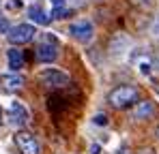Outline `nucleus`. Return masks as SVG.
Returning <instances> with one entry per match:
<instances>
[{
	"label": "nucleus",
	"instance_id": "f3484780",
	"mask_svg": "<svg viewBox=\"0 0 159 154\" xmlns=\"http://www.w3.org/2000/svg\"><path fill=\"white\" fill-rule=\"evenodd\" d=\"M41 39H43V41H45V43H52V45H58V39H56V36H54L52 32H45V34H43V36H41Z\"/></svg>",
	"mask_w": 159,
	"mask_h": 154
},
{
	"label": "nucleus",
	"instance_id": "f8f14e48",
	"mask_svg": "<svg viewBox=\"0 0 159 154\" xmlns=\"http://www.w3.org/2000/svg\"><path fill=\"white\" fill-rule=\"evenodd\" d=\"M129 45H131V39H129L127 34L118 32V34H114L112 41H110V51H112V53H123V51L129 49Z\"/></svg>",
	"mask_w": 159,
	"mask_h": 154
},
{
	"label": "nucleus",
	"instance_id": "ddd939ff",
	"mask_svg": "<svg viewBox=\"0 0 159 154\" xmlns=\"http://www.w3.org/2000/svg\"><path fill=\"white\" fill-rule=\"evenodd\" d=\"M69 15H71V6H58V9H52V13H50L52 19H65Z\"/></svg>",
	"mask_w": 159,
	"mask_h": 154
},
{
	"label": "nucleus",
	"instance_id": "5701e85b",
	"mask_svg": "<svg viewBox=\"0 0 159 154\" xmlns=\"http://www.w3.org/2000/svg\"><path fill=\"white\" fill-rule=\"evenodd\" d=\"M116 154H129V150H127V148H123V150H118Z\"/></svg>",
	"mask_w": 159,
	"mask_h": 154
},
{
	"label": "nucleus",
	"instance_id": "20e7f679",
	"mask_svg": "<svg viewBox=\"0 0 159 154\" xmlns=\"http://www.w3.org/2000/svg\"><path fill=\"white\" fill-rule=\"evenodd\" d=\"M69 34L82 43V45H88L93 39H95V26L90 19H80V22H73V24L69 26Z\"/></svg>",
	"mask_w": 159,
	"mask_h": 154
},
{
	"label": "nucleus",
	"instance_id": "0eeeda50",
	"mask_svg": "<svg viewBox=\"0 0 159 154\" xmlns=\"http://www.w3.org/2000/svg\"><path fill=\"white\" fill-rule=\"evenodd\" d=\"M56 58H58V45L41 41L39 47H37V60L45 62V64H52V62H56Z\"/></svg>",
	"mask_w": 159,
	"mask_h": 154
},
{
	"label": "nucleus",
	"instance_id": "6ab92c4d",
	"mask_svg": "<svg viewBox=\"0 0 159 154\" xmlns=\"http://www.w3.org/2000/svg\"><path fill=\"white\" fill-rule=\"evenodd\" d=\"M58 6H69L67 0H52V9H58Z\"/></svg>",
	"mask_w": 159,
	"mask_h": 154
},
{
	"label": "nucleus",
	"instance_id": "2eb2a0df",
	"mask_svg": "<svg viewBox=\"0 0 159 154\" xmlns=\"http://www.w3.org/2000/svg\"><path fill=\"white\" fill-rule=\"evenodd\" d=\"M24 6V0H7V9L9 11H20Z\"/></svg>",
	"mask_w": 159,
	"mask_h": 154
},
{
	"label": "nucleus",
	"instance_id": "412c9836",
	"mask_svg": "<svg viewBox=\"0 0 159 154\" xmlns=\"http://www.w3.org/2000/svg\"><path fill=\"white\" fill-rule=\"evenodd\" d=\"M101 152V148H99V146H93V148H90V154H99Z\"/></svg>",
	"mask_w": 159,
	"mask_h": 154
},
{
	"label": "nucleus",
	"instance_id": "4468645a",
	"mask_svg": "<svg viewBox=\"0 0 159 154\" xmlns=\"http://www.w3.org/2000/svg\"><path fill=\"white\" fill-rule=\"evenodd\" d=\"M93 124H95V126H107V116L106 113H97V116L93 118Z\"/></svg>",
	"mask_w": 159,
	"mask_h": 154
},
{
	"label": "nucleus",
	"instance_id": "9b49d317",
	"mask_svg": "<svg viewBox=\"0 0 159 154\" xmlns=\"http://www.w3.org/2000/svg\"><path fill=\"white\" fill-rule=\"evenodd\" d=\"M7 60L11 73H20V69H24V51H20L17 47H11L7 51Z\"/></svg>",
	"mask_w": 159,
	"mask_h": 154
},
{
	"label": "nucleus",
	"instance_id": "dca6fc26",
	"mask_svg": "<svg viewBox=\"0 0 159 154\" xmlns=\"http://www.w3.org/2000/svg\"><path fill=\"white\" fill-rule=\"evenodd\" d=\"M11 30V24H9V19L4 17V15H0V34H7Z\"/></svg>",
	"mask_w": 159,
	"mask_h": 154
},
{
	"label": "nucleus",
	"instance_id": "f257e3e1",
	"mask_svg": "<svg viewBox=\"0 0 159 154\" xmlns=\"http://www.w3.org/2000/svg\"><path fill=\"white\" fill-rule=\"evenodd\" d=\"M138 96H140V92H138L135 86H118L107 94V103L112 107H116V109H123V107L133 105L138 101Z\"/></svg>",
	"mask_w": 159,
	"mask_h": 154
},
{
	"label": "nucleus",
	"instance_id": "6e6552de",
	"mask_svg": "<svg viewBox=\"0 0 159 154\" xmlns=\"http://www.w3.org/2000/svg\"><path fill=\"white\" fill-rule=\"evenodd\" d=\"M28 19H30L32 24H37V26H48L52 22L50 13H45V11L41 9V4H37V2H32V4L28 6Z\"/></svg>",
	"mask_w": 159,
	"mask_h": 154
},
{
	"label": "nucleus",
	"instance_id": "1a4fd4ad",
	"mask_svg": "<svg viewBox=\"0 0 159 154\" xmlns=\"http://www.w3.org/2000/svg\"><path fill=\"white\" fill-rule=\"evenodd\" d=\"M131 116H133V120H151V118L155 116V103L153 101L138 103V105L133 107Z\"/></svg>",
	"mask_w": 159,
	"mask_h": 154
},
{
	"label": "nucleus",
	"instance_id": "b1692460",
	"mask_svg": "<svg viewBox=\"0 0 159 154\" xmlns=\"http://www.w3.org/2000/svg\"><path fill=\"white\" fill-rule=\"evenodd\" d=\"M157 137H159V128H157Z\"/></svg>",
	"mask_w": 159,
	"mask_h": 154
},
{
	"label": "nucleus",
	"instance_id": "7ed1b4c3",
	"mask_svg": "<svg viewBox=\"0 0 159 154\" xmlns=\"http://www.w3.org/2000/svg\"><path fill=\"white\" fill-rule=\"evenodd\" d=\"M7 120H9V124L13 128L26 126L28 120H30V113H28V109L24 107V103H20V101L9 103V107H7Z\"/></svg>",
	"mask_w": 159,
	"mask_h": 154
},
{
	"label": "nucleus",
	"instance_id": "aec40b11",
	"mask_svg": "<svg viewBox=\"0 0 159 154\" xmlns=\"http://www.w3.org/2000/svg\"><path fill=\"white\" fill-rule=\"evenodd\" d=\"M151 30H153L155 36H159V17H155V22H153V26H151Z\"/></svg>",
	"mask_w": 159,
	"mask_h": 154
},
{
	"label": "nucleus",
	"instance_id": "4be33fe9",
	"mask_svg": "<svg viewBox=\"0 0 159 154\" xmlns=\"http://www.w3.org/2000/svg\"><path fill=\"white\" fill-rule=\"evenodd\" d=\"M133 4H142V6H144V4H148V0H131Z\"/></svg>",
	"mask_w": 159,
	"mask_h": 154
},
{
	"label": "nucleus",
	"instance_id": "a211bd4d",
	"mask_svg": "<svg viewBox=\"0 0 159 154\" xmlns=\"http://www.w3.org/2000/svg\"><path fill=\"white\" fill-rule=\"evenodd\" d=\"M148 60H151V66H153L155 71H159V51H155V53H153Z\"/></svg>",
	"mask_w": 159,
	"mask_h": 154
},
{
	"label": "nucleus",
	"instance_id": "9d476101",
	"mask_svg": "<svg viewBox=\"0 0 159 154\" xmlns=\"http://www.w3.org/2000/svg\"><path fill=\"white\" fill-rule=\"evenodd\" d=\"M0 86L4 90H20V88H24V77L20 73H4V75H0Z\"/></svg>",
	"mask_w": 159,
	"mask_h": 154
},
{
	"label": "nucleus",
	"instance_id": "39448f33",
	"mask_svg": "<svg viewBox=\"0 0 159 154\" xmlns=\"http://www.w3.org/2000/svg\"><path fill=\"white\" fill-rule=\"evenodd\" d=\"M13 139H15L17 148L22 150V154H41L39 139H37L32 133H26V130H17Z\"/></svg>",
	"mask_w": 159,
	"mask_h": 154
},
{
	"label": "nucleus",
	"instance_id": "423d86ee",
	"mask_svg": "<svg viewBox=\"0 0 159 154\" xmlns=\"http://www.w3.org/2000/svg\"><path fill=\"white\" fill-rule=\"evenodd\" d=\"M39 77H41V81H43L45 86H50V88H62V86L69 83V75H67L65 71H60V69H43Z\"/></svg>",
	"mask_w": 159,
	"mask_h": 154
},
{
	"label": "nucleus",
	"instance_id": "f03ea898",
	"mask_svg": "<svg viewBox=\"0 0 159 154\" xmlns=\"http://www.w3.org/2000/svg\"><path fill=\"white\" fill-rule=\"evenodd\" d=\"M37 36V30L32 24H17L11 26V30L7 32V41L13 45V47H20V45H26L32 39Z\"/></svg>",
	"mask_w": 159,
	"mask_h": 154
}]
</instances>
